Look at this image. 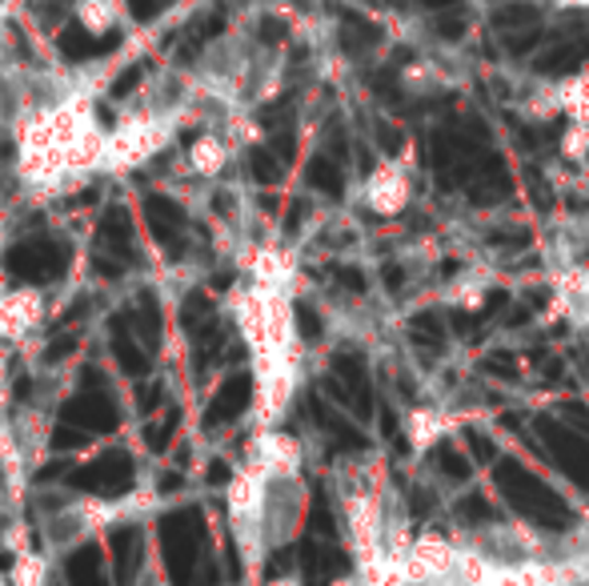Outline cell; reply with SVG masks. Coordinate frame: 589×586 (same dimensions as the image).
<instances>
[{"label":"cell","mask_w":589,"mask_h":586,"mask_svg":"<svg viewBox=\"0 0 589 586\" xmlns=\"http://www.w3.org/2000/svg\"><path fill=\"white\" fill-rule=\"evenodd\" d=\"M365 205L373 213H385V217H393V213H401L409 205V181H405V173L397 165H382L377 173H370V181H365Z\"/></svg>","instance_id":"5b68a950"},{"label":"cell","mask_w":589,"mask_h":586,"mask_svg":"<svg viewBox=\"0 0 589 586\" xmlns=\"http://www.w3.org/2000/svg\"><path fill=\"white\" fill-rule=\"evenodd\" d=\"M72 16L89 36H109L125 16V0H72Z\"/></svg>","instance_id":"52a82bcc"},{"label":"cell","mask_w":589,"mask_h":586,"mask_svg":"<svg viewBox=\"0 0 589 586\" xmlns=\"http://www.w3.org/2000/svg\"><path fill=\"white\" fill-rule=\"evenodd\" d=\"M426 9H450V4H457V0H421Z\"/></svg>","instance_id":"ac0fdd59"},{"label":"cell","mask_w":589,"mask_h":586,"mask_svg":"<svg viewBox=\"0 0 589 586\" xmlns=\"http://www.w3.org/2000/svg\"><path fill=\"white\" fill-rule=\"evenodd\" d=\"M457 551L462 546H453V539H445L441 530H426V534H417L414 551L405 559V583L409 586H426V583H445L453 575V563H457Z\"/></svg>","instance_id":"7a4b0ae2"},{"label":"cell","mask_w":589,"mask_h":586,"mask_svg":"<svg viewBox=\"0 0 589 586\" xmlns=\"http://www.w3.org/2000/svg\"><path fill=\"white\" fill-rule=\"evenodd\" d=\"M12 350L9 341H0V398H4V390H9V370H12Z\"/></svg>","instance_id":"2e32d148"},{"label":"cell","mask_w":589,"mask_h":586,"mask_svg":"<svg viewBox=\"0 0 589 586\" xmlns=\"http://www.w3.org/2000/svg\"><path fill=\"white\" fill-rule=\"evenodd\" d=\"M537 29H525V33H513L509 36V53H530L533 45H537Z\"/></svg>","instance_id":"9a60e30c"},{"label":"cell","mask_w":589,"mask_h":586,"mask_svg":"<svg viewBox=\"0 0 589 586\" xmlns=\"http://www.w3.org/2000/svg\"><path fill=\"white\" fill-rule=\"evenodd\" d=\"M181 121L173 113H157V109H128L125 117L109 129V153H104V173L125 177L140 165H149L157 153L169 149L173 133Z\"/></svg>","instance_id":"6da1fadb"},{"label":"cell","mask_w":589,"mask_h":586,"mask_svg":"<svg viewBox=\"0 0 589 586\" xmlns=\"http://www.w3.org/2000/svg\"><path fill=\"white\" fill-rule=\"evenodd\" d=\"M453 430V418H445L441 410H414L409 414V442L414 450H429Z\"/></svg>","instance_id":"9c48e42d"},{"label":"cell","mask_w":589,"mask_h":586,"mask_svg":"<svg viewBox=\"0 0 589 586\" xmlns=\"http://www.w3.org/2000/svg\"><path fill=\"white\" fill-rule=\"evenodd\" d=\"M0 201H4V185H0Z\"/></svg>","instance_id":"44dd1931"},{"label":"cell","mask_w":589,"mask_h":586,"mask_svg":"<svg viewBox=\"0 0 589 586\" xmlns=\"http://www.w3.org/2000/svg\"><path fill=\"white\" fill-rule=\"evenodd\" d=\"M530 21H537V9H533V4H521V0H513V4L494 12L497 29H518V24H530Z\"/></svg>","instance_id":"30bf717a"},{"label":"cell","mask_w":589,"mask_h":586,"mask_svg":"<svg viewBox=\"0 0 589 586\" xmlns=\"http://www.w3.org/2000/svg\"><path fill=\"white\" fill-rule=\"evenodd\" d=\"M450 297L457 305H465V309H477V305H482V297H486V290H482V282H462V285H453Z\"/></svg>","instance_id":"4fadbf2b"},{"label":"cell","mask_w":589,"mask_h":586,"mask_svg":"<svg viewBox=\"0 0 589 586\" xmlns=\"http://www.w3.org/2000/svg\"><path fill=\"white\" fill-rule=\"evenodd\" d=\"M245 462L261 466L269 478H293L301 470V442L285 430H277V426H269V430H257Z\"/></svg>","instance_id":"277c9868"},{"label":"cell","mask_w":589,"mask_h":586,"mask_svg":"<svg viewBox=\"0 0 589 586\" xmlns=\"http://www.w3.org/2000/svg\"><path fill=\"white\" fill-rule=\"evenodd\" d=\"M586 149H589V133L581 129V125H578V129H569V137H566V157H574V161H578V157H581Z\"/></svg>","instance_id":"5bb4252c"},{"label":"cell","mask_w":589,"mask_h":586,"mask_svg":"<svg viewBox=\"0 0 589 586\" xmlns=\"http://www.w3.org/2000/svg\"><path fill=\"white\" fill-rule=\"evenodd\" d=\"M233 157V142L225 137V133H196L193 145H189L185 161L189 169H193L196 177H220L225 173V165H229Z\"/></svg>","instance_id":"8992f818"},{"label":"cell","mask_w":589,"mask_h":586,"mask_svg":"<svg viewBox=\"0 0 589 586\" xmlns=\"http://www.w3.org/2000/svg\"><path fill=\"white\" fill-rule=\"evenodd\" d=\"M0 546L9 554H21L33 546V530L24 527V522H12V527H4V534H0Z\"/></svg>","instance_id":"7c38bea8"},{"label":"cell","mask_w":589,"mask_h":586,"mask_svg":"<svg viewBox=\"0 0 589 586\" xmlns=\"http://www.w3.org/2000/svg\"><path fill=\"white\" fill-rule=\"evenodd\" d=\"M578 57H581V48L562 45V48H554V53H545L537 69H542V72H574V69H578Z\"/></svg>","instance_id":"8fae6325"},{"label":"cell","mask_w":589,"mask_h":586,"mask_svg":"<svg viewBox=\"0 0 589 586\" xmlns=\"http://www.w3.org/2000/svg\"><path fill=\"white\" fill-rule=\"evenodd\" d=\"M9 293V278H4V270H0V297Z\"/></svg>","instance_id":"d6986e66"},{"label":"cell","mask_w":589,"mask_h":586,"mask_svg":"<svg viewBox=\"0 0 589 586\" xmlns=\"http://www.w3.org/2000/svg\"><path fill=\"white\" fill-rule=\"evenodd\" d=\"M9 586H48V578H53V563H48V551H21L12 554L9 563Z\"/></svg>","instance_id":"ba28073f"},{"label":"cell","mask_w":589,"mask_h":586,"mask_svg":"<svg viewBox=\"0 0 589 586\" xmlns=\"http://www.w3.org/2000/svg\"><path fill=\"white\" fill-rule=\"evenodd\" d=\"M438 33H441V36H450V41H453V36H462V33H465V21H462V16H441V21H438Z\"/></svg>","instance_id":"e0dca14e"},{"label":"cell","mask_w":589,"mask_h":586,"mask_svg":"<svg viewBox=\"0 0 589 586\" xmlns=\"http://www.w3.org/2000/svg\"><path fill=\"white\" fill-rule=\"evenodd\" d=\"M45 293L36 285H9V293L0 297V341H24L33 338L36 329L45 326Z\"/></svg>","instance_id":"3957f363"},{"label":"cell","mask_w":589,"mask_h":586,"mask_svg":"<svg viewBox=\"0 0 589 586\" xmlns=\"http://www.w3.org/2000/svg\"><path fill=\"white\" fill-rule=\"evenodd\" d=\"M4 241H9V237H4V225H0V246H4Z\"/></svg>","instance_id":"ffe728a7"}]
</instances>
